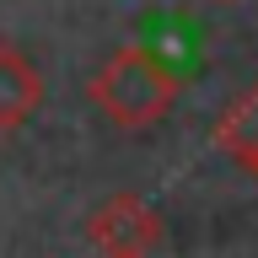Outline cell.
<instances>
[{
	"instance_id": "obj_1",
	"label": "cell",
	"mask_w": 258,
	"mask_h": 258,
	"mask_svg": "<svg viewBox=\"0 0 258 258\" xmlns=\"http://www.w3.org/2000/svg\"><path fill=\"white\" fill-rule=\"evenodd\" d=\"M86 92H92V102L102 108V118H108L113 129H151L161 124L167 113H172L177 92H183V81H177V70L167 59H161L156 48H113L108 59L97 64V76L86 81Z\"/></svg>"
},
{
	"instance_id": "obj_2",
	"label": "cell",
	"mask_w": 258,
	"mask_h": 258,
	"mask_svg": "<svg viewBox=\"0 0 258 258\" xmlns=\"http://www.w3.org/2000/svg\"><path fill=\"white\" fill-rule=\"evenodd\" d=\"M86 242H92L97 253H113V258L156 253L161 242H167V215L151 199H140V194H108L86 215Z\"/></svg>"
},
{
	"instance_id": "obj_3",
	"label": "cell",
	"mask_w": 258,
	"mask_h": 258,
	"mask_svg": "<svg viewBox=\"0 0 258 258\" xmlns=\"http://www.w3.org/2000/svg\"><path fill=\"white\" fill-rule=\"evenodd\" d=\"M43 108V70L27 48L0 43V135L27 129Z\"/></svg>"
},
{
	"instance_id": "obj_4",
	"label": "cell",
	"mask_w": 258,
	"mask_h": 258,
	"mask_svg": "<svg viewBox=\"0 0 258 258\" xmlns=\"http://www.w3.org/2000/svg\"><path fill=\"white\" fill-rule=\"evenodd\" d=\"M215 145L258 183V86H247V92L215 118Z\"/></svg>"
},
{
	"instance_id": "obj_5",
	"label": "cell",
	"mask_w": 258,
	"mask_h": 258,
	"mask_svg": "<svg viewBox=\"0 0 258 258\" xmlns=\"http://www.w3.org/2000/svg\"><path fill=\"white\" fill-rule=\"evenodd\" d=\"M215 6H237V0H215Z\"/></svg>"
}]
</instances>
